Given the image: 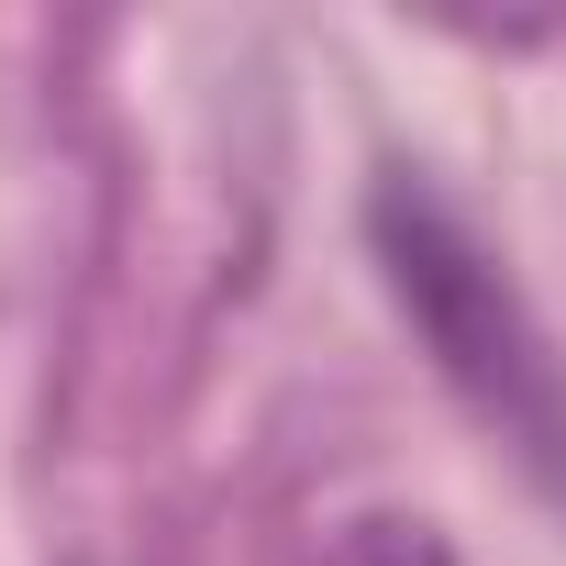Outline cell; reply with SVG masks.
I'll use <instances>...</instances> for the list:
<instances>
[{
  "label": "cell",
  "instance_id": "obj_1",
  "mask_svg": "<svg viewBox=\"0 0 566 566\" xmlns=\"http://www.w3.org/2000/svg\"><path fill=\"white\" fill-rule=\"evenodd\" d=\"M378 255H389V290H400V312L422 323V345L444 356V378L566 489V378H555V356H544V334L522 323V301H511V277L455 233V211L444 200H422V189H378Z\"/></svg>",
  "mask_w": 566,
  "mask_h": 566
},
{
  "label": "cell",
  "instance_id": "obj_2",
  "mask_svg": "<svg viewBox=\"0 0 566 566\" xmlns=\"http://www.w3.org/2000/svg\"><path fill=\"white\" fill-rule=\"evenodd\" d=\"M312 566H455V544L433 522H411V511H356V522H334L312 544Z\"/></svg>",
  "mask_w": 566,
  "mask_h": 566
}]
</instances>
